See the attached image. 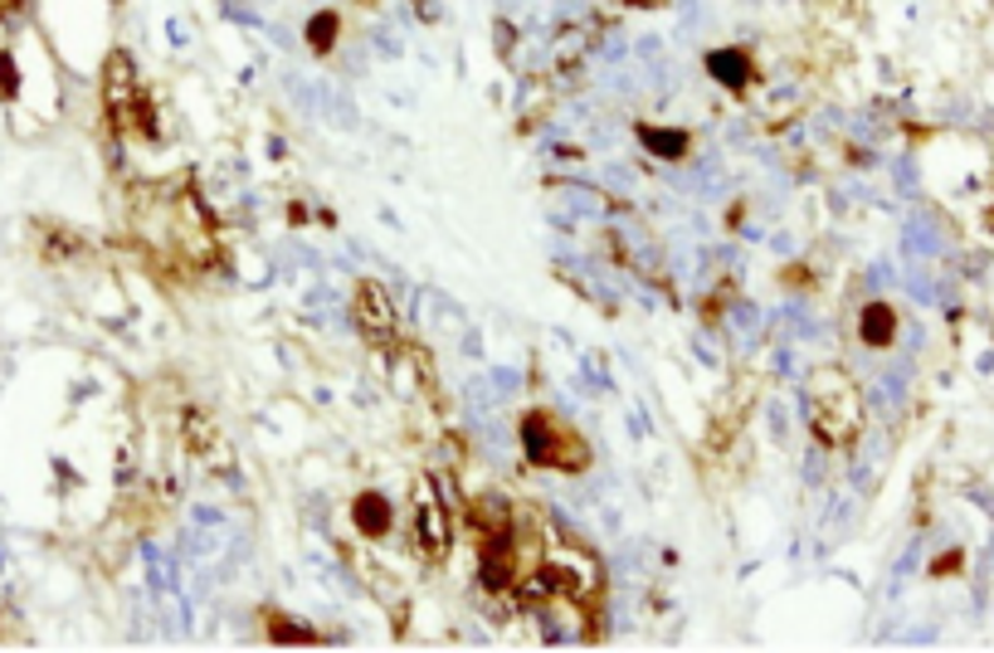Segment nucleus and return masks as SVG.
Wrapping results in <instances>:
<instances>
[{
	"instance_id": "1",
	"label": "nucleus",
	"mask_w": 994,
	"mask_h": 653,
	"mask_svg": "<svg viewBox=\"0 0 994 653\" xmlns=\"http://www.w3.org/2000/svg\"><path fill=\"white\" fill-rule=\"evenodd\" d=\"M809 429H815V439L829 449H843V444L858 439L863 400H858V386H853L848 371L819 366L815 376H809Z\"/></svg>"
},
{
	"instance_id": "2",
	"label": "nucleus",
	"mask_w": 994,
	"mask_h": 653,
	"mask_svg": "<svg viewBox=\"0 0 994 653\" xmlns=\"http://www.w3.org/2000/svg\"><path fill=\"white\" fill-rule=\"evenodd\" d=\"M521 449L537 468H551V474H580L590 464V444L551 410H531L521 415Z\"/></svg>"
},
{
	"instance_id": "3",
	"label": "nucleus",
	"mask_w": 994,
	"mask_h": 653,
	"mask_svg": "<svg viewBox=\"0 0 994 653\" xmlns=\"http://www.w3.org/2000/svg\"><path fill=\"white\" fill-rule=\"evenodd\" d=\"M103 98H108V113H113L117 133H152V103H147L142 84L133 78V64L123 54L108 64Z\"/></svg>"
},
{
	"instance_id": "4",
	"label": "nucleus",
	"mask_w": 994,
	"mask_h": 653,
	"mask_svg": "<svg viewBox=\"0 0 994 653\" xmlns=\"http://www.w3.org/2000/svg\"><path fill=\"white\" fill-rule=\"evenodd\" d=\"M415 547L425 556H444V547H449V512L429 478L415 484Z\"/></svg>"
},
{
	"instance_id": "5",
	"label": "nucleus",
	"mask_w": 994,
	"mask_h": 653,
	"mask_svg": "<svg viewBox=\"0 0 994 653\" xmlns=\"http://www.w3.org/2000/svg\"><path fill=\"white\" fill-rule=\"evenodd\" d=\"M351 313H356V327L366 331V341H390L395 337V307H390V293L380 284H356V303H351Z\"/></svg>"
},
{
	"instance_id": "6",
	"label": "nucleus",
	"mask_w": 994,
	"mask_h": 653,
	"mask_svg": "<svg viewBox=\"0 0 994 653\" xmlns=\"http://www.w3.org/2000/svg\"><path fill=\"white\" fill-rule=\"evenodd\" d=\"M351 522H356L361 537H386V527H390V502L380 498V492H361L356 507H351Z\"/></svg>"
},
{
	"instance_id": "7",
	"label": "nucleus",
	"mask_w": 994,
	"mask_h": 653,
	"mask_svg": "<svg viewBox=\"0 0 994 653\" xmlns=\"http://www.w3.org/2000/svg\"><path fill=\"white\" fill-rule=\"evenodd\" d=\"M707 68L717 84L727 88H746L751 84V59L741 54V49H717V54H707Z\"/></svg>"
},
{
	"instance_id": "8",
	"label": "nucleus",
	"mask_w": 994,
	"mask_h": 653,
	"mask_svg": "<svg viewBox=\"0 0 994 653\" xmlns=\"http://www.w3.org/2000/svg\"><path fill=\"white\" fill-rule=\"evenodd\" d=\"M858 337L868 341V347H888V341H892V307L888 303H868V307H863Z\"/></svg>"
},
{
	"instance_id": "9",
	"label": "nucleus",
	"mask_w": 994,
	"mask_h": 653,
	"mask_svg": "<svg viewBox=\"0 0 994 653\" xmlns=\"http://www.w3.org/2000/svg\"><path fill=\"white\" fill-rule=\"evenodd\" d=\"M639 137H644L654 152H663L668 162H682L688 156V133H663V127H639Z\"/></svg>"
},
{
	"instance_id": "10",
	"label": "nucleus",
	"mask_w": 994,
	"mask_h": 653,
	"mask_svg": "<svg viewBox=\"0 0 994 653\" xmlns=\"http://www.w3.org/2000/svg\"><path fill=\"white\" fill-rule=\"evenodd\" d=\"M307 35H313V49H331V39H337V15H331V10L327 15H317Z\"/></svg>"
},
{
	"instance_id": "11",
	"label": "nucleus",
	"mask_w": 994,
	"mask_h": 653,
	"mask_svg": "<svg viewBox=\"0 0 994 653\" xmlns=\"http://www.w3.org/2000/svg\"><path fill=\"white\" fill-rule=\"evenodd\" d=\"M15 78H20V74H15V59H10L5 49H0V98H10V93H15V88H20Z\"/></svg>"
},
{
	"instance_id": "12",
	"label": "nucleus",
	"mask_w": 994,
	"mask_h": 653,
	"mask_svg": "<svg viewBox=\"0 0 994 653\" xmlns=\"http://www.w3.org/2000/svg\"><path fill=\"white\" fill-rule=\"evenodd\" d=\"M629 5H644L649 10V5H668V0H629Z\"/></svg>"
},
{
	"instance_id": "13",
	"label": "nucleus",
	"mask_w": 994,
	"mask_h": 653,
	"mask_svg": "<svg viewBox=\"0 0 994 653\" xmlns=\"http://www.w3.org/2000/svg\"><path fill=\"white\" fill-rule=\"evenodd\" d=\"M361 5H370V0H361Z\"/></svg>"
}]
</instances>
